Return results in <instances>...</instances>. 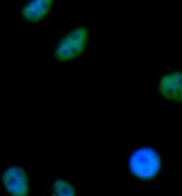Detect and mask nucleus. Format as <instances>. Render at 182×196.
<instances>
[{
    "label": "nucleus",
    "instance_id": "nucleus-1",
    "mask_svg": "<svg viewBox=\"0 0 182 196\" xmlns=\"http://www.w3.org/2000/svg\"><path fill=\"white\" fill-rule=\"evenodd\" d=\"M161 157L154 148L144 146L134 150L129 158L131 174L141 180L154 178L161 169Z\"/></svg>",
    "mask_w": 182,
    "mask_h": 196
},
{
    "label": "nucleus",
    "instance_id": "nucleus-5",
    "mask_svg": "<svg viewBox=\"0 0 182 196\" xmlns=\"http://www.w3.org/2000/svg\"><path fill=\"white\" fill-rule=\"evenodd\" d=\"M54 0H29L22 7L21 14L29 22H38L42 20L51 11Z\"/></svg>",
    "mask_w": 182,
    "mask_h": 196
},
{
    "label": "nucleus",
    "instance_id": "nucleus-2",
    "mask_svg": "<svg viewBox=\"0 0 182 196\" xmlns=\"http://www.w3.org/2000/svg\"><path fill=\"white\" fill-rule=\"evenodd\" d=\"M89 31L84 26H79L63 36L55 48V57L60 62H69L82 55L86 47Z\"/></svg>",
    "mask_w": 182,
    "mask_h": 196
},
{
    "label": "nucleus",
    "instance_id": "nucleus-3",
    "mask_svg": "<svg viewBox=\"0 0 182 196\" xmlns=\"http://www.w3.org/2000/svg\"><path fill=\"white\" fill-rule=\"evenodd\" d=\"M2 183L12 196H27L30 186L27 172L18 166L7 167L2 173Z\"/></svg>",
    "mask_w": 182,
    "mask_h": 196
},
{
    "label": "nucleus",
    "instance_id": "nucleus-4",
    "mask_svg": "<svg viewBox=\"0 0 182 196\" xmlns=\"http://www.w3.org/2000/svg\"><path fill=\"white\" fill-rule=\"evenodd\" d=\"M158 91L166 100L182 103V71H173L161 77Z\"/></svg>",
    "mask_w": 182,
    "mask_h": 196
},
{
    "label": "nucleus",
    "instance_id": "nucleus-6",
    "mask_svg": "<svg viewBox=\"0 0 182 196\" xmlns=\"http://www.w3.org/2000/svg\"><path fill=\"white\" fill-rule=\"evenodd\" d=\"M52 196H76L73 186L64 179H58L53 185Z\"/></svg>",
    "mask_w": 182,
    "mask_h": 196
}]
</instances>
